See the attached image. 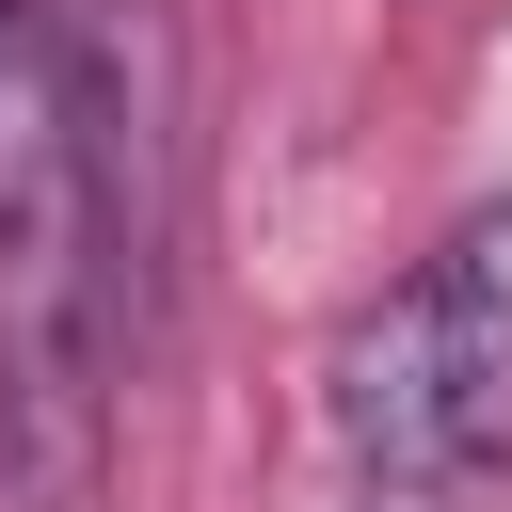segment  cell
<instances>
[{"mask_svg": "<svg viewBox=\"0 0 512 512\" xmlns=\"http://www.w3.org/2000/svg\"><path fill=\"white\" fill-rule=\"evenodd\" d=\"M320 416H336V448H352L368 496L512 480V208H464L416 272H384L336 320Z\"/></svg>", "mask_w": 512, "mask_h": 512, "instance_id": "2", "label": "cell"}, {"mask_svg": "<svg viewBox=\"0 0 512 512\" xmlns=\"http://www.w3.org/2000/svg\"><path fill=\"white\" fill-rule=\"evenodd\" d=\"M16 16H32V0H0V48H16Z\"/></svg>", "mask_w": 512, "mask_h": 512, "instance_id": "3", "label": "cell"}, {"mask_svg": "<svg viewBox=\"0 0 512 512\" xmlns=\"http://www.w3.org/2000/svg\"><path fill=\"white\" fill-rule=\"evenodd\" d=\"M128 208L96 176L80 80L48 0L0 48V512H96L112 496V320H128Z\"/></svg>", "mask_w": 512, "mask_h": 512, "instance_id": "1", "label": "cell"}]
</instances>
